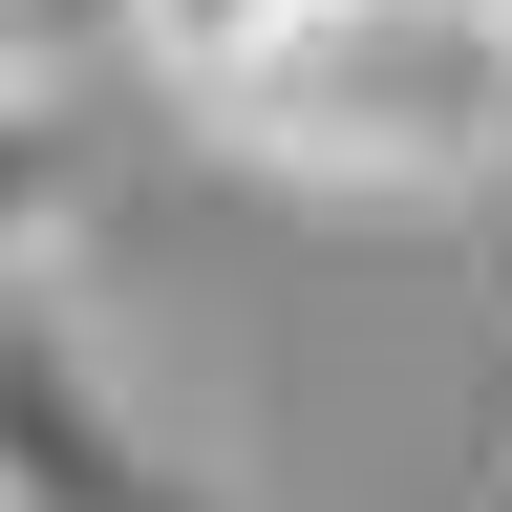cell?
Masks as SVG:
<instances>
[{
	"mask_svg": "<svg viewBox=\"0 0 512 512\" xmlns=\"http://www.w3.org/2000/svg\"><path fill=\"white\" fill-rule=\"evenodd\" d=\"M235 171L342 192V214H427V192L512 171V0H299L235 86H192Z\"/></svg>",
	"mask_w": 512,
	"mask_h": 512,
	"instance_id": "obj_1",
	"label": "cell"
},
{
	"mask_svg": "<svg viewBox=\"0 0 512 512\" xmlns=\"http://www.w3.org/2000/svg\"><path fill=\"white\" fill-rule=\"evenodd\" d=\"M0 512H235L192 448L128 406L64 278H0Z\"/></svg>",
	"mask_w": 512,
	"mask_h": 512,
	"instance_id": "obj_2",
	"label": "cell"
},
{
	"mask_svg": "<svg viewBox=\"0 0 512 512\" xmlns=\"http://www.w3.org/2000/svg\"><path fill=\"white\" fill-rule=\"evenodd\" d=\"M86 214V86H0V278H64Z\"/></svg>",
	"mask_w": 512,
	"mask_h": 512,
	"instance_id": "obj_3",
	"label": "cell"
},
{
	"mask_svg": "<svg viewBox=\"0 0 512 512\" xmlns=\"http://www.w3.org/2000/svg\"><path fill=\"white\" fill-rule=\"evenodd\" d=\"M278 22H299V0H128V64H150V86H235Z\"/></svg>",
	"mask_w": 512,
	"mask_h": 512,
	"instance_id": "obj_4",
	"label": "cell"
},
{
	"mask_svg": "<svg viewBox=\"0 0 512 512\" xmlns=\"http://www.w3.org/2000/svg\"><path fill=\"white\" fill-rule=\"evenodd\" d=\"M128 64V0H0V86H86Z\"/></svg>",
	"mask_w": 512,
	"mask_h": 512,
	"instance_id": "obj_5",
	"label": "cell"
}]
</instances>
